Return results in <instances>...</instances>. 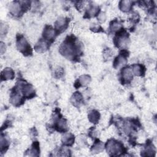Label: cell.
<instances>
[{"mask_svg": "<svg viewBox=\"0 0 157 157\" xmlns=\"http://www.w3.org/2000/svg\"><path fill=\"white\" fill-rule=\"evenodd\" d=\"M59 53L68 59L75 60L81 52L80 45L77 43L74 36H68L62 42L59 48Z\"/></svg>", "mask_w": 157, "mask_h": 157, "instance_id": "1", "label": "cell"}, {"mask_svg": "<svg viewBox=\"0 0 157 157\" xmlns=\"http://www.w3.org/2000/svg\"><path fill=\"white\" fill-rule=\"evenodd\" d=\"M105 147L107 153L112 156H120L126 152V148L123 143L115 139L109 140L106 142Z\"/></svg>", "mask_w": 157, "mask_h": 157, "instance_id": "2", "label": "cell"}, {"mask_svg": "<svg viewBox=\"0 0 157 157\" xmlns=\"http://www.w3.org/2000/svg\"><path fill=\"white\" fill-rule=\"evenodd\" d=\"M15 87L19 92L22 93L25 98L31 99L35 96L36 93L33 86L23 80H18Z\"/></svg>", "mask_w": 157, "mask_h": 157, "instance_id": "3", "label": "cell"}, {"mask_svg": "<svg viewBox=\"0 0 157 157\" xmlns=\"http://www.w3.org/2000/svg\"><path fill=\"white\" fill-rule=\"evenodd\" d=\"M30 5L29 1H13L9 6V10L13 15L19 16L29 9Z\"/></svg>", "mask_w": 157, "mask_h": 157, "instance_id": "4", "label": "cell"}, {"mask_svg": "<svg viewBox=\"0 0 157 157\" xmlns=\"http://www.w3.org/2000/svg\"><path fill=\"white\" fill-rule=\"evenodd\" d=\"M16 45L17 49L25 56H29L33 53V50L26 39L22 34L17 35Z\"/></svg>", "mask_w": 157, "mask_h": 157, "instance_id": "5", "label": "cell"}, {"mask_svg": "<svg viewBox=\"0 0 157 157\" xmlns=\"http://www.w3.org/2000/svg\"><path fill=\"white\" fill-rule=\"evenodd\" d=\"M129 34L123 28L116 32L113 43L118 48H124L129 44Z\"/></svg>", "mask_w": 157, "mask_h": 157, "instance_id": "6", "label": "cell"}, {"mask_svg": "<svg viewBox=\"0 0 157 157\" xmlns=\"http://www.w3.org/2000/svg\"><path fill=\"white\" fill-rule=\"evenodd\" d=\"M129 56V52L125 49H121L119 55L115 58L113 66L115 69H118L126 65L127 63V58Z\"/></svg>", "mask_w": 157, "mask_h": 157, "instance_id": "7", "label": "cell"}, {"mask_svg": "<svg viewBox=\"0 0 157 157\" xmlns=\"http://www.w3.org/2000/svg\"><path fill=\"white\" fill-rule=\"evenodd\" d=\"M25 102V98L21 96L20 92L15 87L13 88L10 96V102L14 106L18 107L23 104Z\"/></svg>", "mask_w": 157, "mask_h": 157, "instance_id": "8", "label": "cell"}, {"mask_svg": "<svg viewBox=\"0 0 157 157\" xmlns=\"http://www.w3.org/2000/svg\"><path fill=\"white\" fill-rule=\"evenodd\" d=\"M133 78V74L131 67L129 66L123 67L121 70L120 79L122 84L129 83Z\"/></svg>", "mask_w": 157, "mask_h": 157, "instance_id": "9", "label": "cell"}, {"mask_svg": "<svg viewBox=\"0 0 157 157\" xmlns=\"http://www.w3.org/2000/svg\"><path fill=\"white\" fill-rule=\"evenodd\" d=\"M54 128L61 132H66L67 131V125L66 120L63 118L61 115H58L56 118H55Z\"/></svg>", "mask_w": 157, "mask_h": 157, "instance_id": "10", "label": "cell"}, {"mask_svg": "<svg viewBox=\"0 0 157 157\" xmlns=\"http://www.w3.org/2000/svg\"><path fill=\"white\" fill-rule=\"evenodd\" d=\"M56 35H58V34L56 30L51 26L46 25L44 28L42 33L43 39L48 42H52L55 40Z\"/></svg>", "mask_w": 157, "mask_h": 157, "instance_id": "11", "label": "cell"}, {"mask_svg": "<svg viewBox=\"0 0 157 157\" xmlns=\"http://www.w3.org/2000/svg\"><path fill=\"white\" fill-rule=\"evenodd\" d=\"M69 20L66 17L58 18L55 23V29L58 34L64 31L68 27Z\"/></svg>", "mask_w": 157, "mask_h": 157, "instance_id": "12", "label": "cell"}, {"mask_svg": "<svg viewBox=\"0 0 157 157\" xmlns=\"http://www.w3.org/2000/svg\"><path fill=\"white\" fill-rule=\"evenodd\" d=\"M49 48V42L44 39H40L34 45V50L37 53H44Z\"/></svg>", "mask_w": 157, "mask_h": 157, "instance_id": "13", "label": "cell"}, {"mask_svg": "<svg viewBox=\"0 0 157 157\" xmlns=\"http://www.w3.org/2000/svg\"><path fill=\"white\" fill-rule=\"evenodd\" d=\"M83 102V98L82 94L80 92L76 91L73 93L71 98V102L74 106L78 107L82 104Z\"/></svg>", "mask_w": 157, "mask_h": 157, "instance_id": "14", "label": "cell"}, {"mask_svg": "<svg viewBox=\"0 0 157 157\" xmlns=\"http://www.w3.org/2000/svg\"><path fill=\"white\" fill-rule=\"evenodd\" d=\"M131 69L133 75L140 77L144 76L146 71L145 67L141 64H134L132 65Z\"/></svg>", "mask_w": 157, "mask_h": 157, "instance_id": "15", "label": "cell"}, {"mask_svg": "<svg viewBox=\"0 0 157 157\" xmlns=\"http://www.w3.org/2000/svg\"><path fill=\"white\" fill-rule=\"evenodd\" d=\"M75 137L70 132H64L61 137V142L64 146H71L74 144Z\"/></svg>", "mask_w": 157, "mask_h": 157, "instance_id": "16", "label": "cell"}, {"mask_svg": "<svg viewBox=\"0 0 157 157\" xmlns=\"http://www.w3.org/2000/svg\"><path fill=\"white\" fill-rule=\"evenodd\" d=\"M91 77L90 75L84 74L81 75L78 79H77L74 83V86L76 88L80 87L81 86H86V85L89 84L91 82Z\"/></svg>", "mask_w": 157, "mask_h": 157, "instance_id": "17", "label": "cell"}, {"mask_svg": "<svg viewBox=\"0 0 157 157\" xmlns=\"http://www.w3.org/2000/svg\"><path fill=\"white\" fill-rule=\"evenodd\" d=\"M1 77L2 80H12L15 77L14 71L10 67H6L1 72Z\"/></svg>", "mask_w": 157, "mask_h": 157, "instance_id": "18", "label": "cell"}, {"mask_svg": "<svg viewBox=\"0 0 157 157\" xmlns=\"http://www.w3.org/2000/svg\"><path fill=\"white\" fill-rule=\"evenodd\" d=\"M155 148L153 144L148 143L145 148L142 151L141 155L144 156H154L155 155Z\"/></svg>", "mask_w": 157, "mask_h": 157, "instance_id": "19", "label": "cell"}, {"mask_svg": "<svg viewBox=\"0 0 157 157\" xmlns=\"http://www.w3.org/2000/svg\"><path fill=\"white\" fill-rule=\"evenodd\" d=\"M100 117L101 115L99 112L96 110H91L88 113V118L89 121L93 124L98 123Z\"/></svg>", "mask_w": 157, "mask_h": 157, "instance_id": "20", "label": "cell"}, {"mask_svg": "<svg viewBox=\"0 0 157 157\" xmlns=\"http://www.w3.org/2000/svg\"><path fill=\"white\" fill-rule=\"evenodd\" d=\"M99 10L100 9L98 6L91 4L89 6L88 9L86 10L85 15H87V18H90L96 15H98V14L99 13Z\"/></svg>", "mask_w": 157, "mask_h": 157, "instance_id": "21", "label": "cell"}, {"mask_svg": "<svg viewBox=\"0 0 157 157\" xmlns=\"http://www.w3.org/2000/svg\"><path fill=\"white\" fill-rule=\"evenodd\" d=\"M28 156H39L40 153V148H39V144L38 142L35 141L31 145V148L28 149Z\"/></svg>", "mask_w": 157, "mask_h": 157, "instance_id": "22", "label": "cell"}, {"mask_svg": "<svg viewBox=\"0 0 157 157\" xmlns=\"http://www.w3.org/2000/svg\"><path fill=\"white\" fill-rule=\"evenodd\" d=\"M103 150H104L103 143L101 141H100L99 139H96L91 148V151L93 153L95 154V153H99L102 152Z\"/></svg>", "mask_w": 157, "mask_h": 157, "instance_id": "23", "label": "cell"}, {"mask_svg": "<svg viewBox=\"0 0 157 157\" xmlns=\"http://www.w3.org/2000/svg\"><path fill=\"white\" fill-rule=\"evenodd\" d=\"M132 1H121L119 2V8L121 11L128 12L132 8Z\"/></svg>", "mask_w": 157, "mask_h": 157, "instance_id": "24", "label": "cell"}, {"mask_svg": "<svg viewBox=\"0 0 157 157\" xmlns=\"http://www.w3.org/2000/svg\"><path fill=\"white\" fill-rule=\"evenodd\" d=\"M9 145V140L5 134L1 133V153L6 151Z\"/></svg>", "mask_w": 157, "mask_h": 157, "instance_id": "25", "label": "cell"}, {"mask_svg": "<svg viewBox=\"0 0 157 157\" xmlns=\"http://www.w3.org/2000/svg\"><path fill=\"white\" fill-rule=\"evenodd\" d=\"M121 28H122V26L121 25V23L117 19L112 21L110 23L109 29L111 32H117L118 30H120Z\"/></svg>", "mask_w": 157, "mask_h": 157, "instance_id": "26", "label": "cell"}, {"mask_svg": "<svg viewBox=\"0 0 157 157\" xmlns=\"http://www.w3.org/2000/svg\"><path fill=\"white\" fill-rule=\"evenodd\" d=\"M104 57L105 59H109L110 57L112 56V52L110 48H106L105 50H104V53H103Z\"/></svg>", "mask_w": 157, "mask_h": 157, "instance_id": "27", "label": "cell"}, {"mask_svg": "<svg viewBox=\"0 0 157 157\" xmlns=\"http://www.w3.org/2000/svg\"><path fill=\"white\" fill-rule=\"evenodd\" d=\"M105 18H106V16H105V14L104 12H101V13H99V14H98V20H99L101 23L104 22L105 20Z\"/></svg>", "mask_w": 157, "mask_h": 157, "instance_id": "28", "label": "cell"}, {"mask_svg": "<svg viewBox=\"0 0 157 157\" xmlns=\"http://www.w3.org/2000/svg\"><path fill=\"white\" fill-rule=\"evenodd\" d=\"M6 50V47H5V44L3 43L2 42H1V53L3 54L4 52H5Z\"/></svg>", "mask_w": 157, "mask_h": 157, "instance_id": "29", "label": "cell"}]
</instances>
